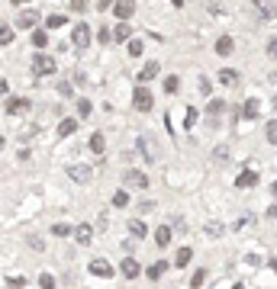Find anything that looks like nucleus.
Here are the masks:
<instances>
[{
	"instance_id": "f257e3e1",
	"label": "nucleus",
	"mask_w": 277,
	"mask_h": 289,
	"mask_svg": "<svg viewBox=\"0 0 277 289\" xmlns=\"http://www.w3.org/2000/svg\"><path fill=\"white\" fill-rule=\"evenodd\" d=\"M152 103H155L152 90H149L145 84H135V90H132V106H135L138 112H152Z\"/></svg>"
},
{
	"instance_id": "f03ea898",
	"label": "nucleus",
	"mask_w": 277,
	"mask_h": 289,
	"mask_svg": "<svg viewBox=\"0 0 277 289\" xmlns=\"http://www.w3.org/2000/svg\"><path fill=\"white\" fill-rule=\"evenodd\" d=\"M55 58H52V55H45V51H39V55L36 58H32V74H36V77H49V74H55Z\"/></svg>"
},
{
	"instance_id": "7ed1b4c3",
	"label": "nucleus",
	"mask_w": 277,
	"mask_h": 289,
	"mask_svg": "<svg viewBox=\"0 0 277 289\" xmlns=\"http://www.w3.org/2000/svg\"><path fill=\"white\" fill-rule=\"evenodd\" d=\"M90 36H94L90 26H87V23H77V26H74V32H71L74 48H87V45H90Z\"/></svg>"
},
{
	"instance_id": "20e7f679",
	"label": "nucleus",
	"mask_w": 277,
	"mask_h": 289,
	"mask_svg": "<svg viewBox=\"0 0 277 289\" xmlns=\"http://www.w3.org/2000/svg\"><path fill=\"white\" fill-rule=\"evenodd\" d=\"M138 148H142V154H145V161L149 164H158V145H155V138H149V135H142L138 138Z\"/></svg>"
},
{
	"instance_id": "39448f33",
	"label": "nucleus",
	"mask_w": 277,
	"mask_h": 289,
	"mask_svg": "<svg viewBox=\"0 0 277 289\" xmlns=\"http://www.w3.org/2000/svg\"><path fill=\"white\" fill-rule=\"evenodd\" d=\"M32 103L26 100V96H10V100L4 103V112H10V116H20V112H29Z\"/></svg>"
},
{
	"instance_id": "423d86ee",
	"label": "nucleus",
	"mask_w": 277,
	"mask_h": 289,
	"mask_svg": "<svg viewBox=\"0 0 277 289\" xmlns=\"http://www.w3.org/2000/svg\"><path fill=\"white\" fill-rule=\"evenodd\" d=\"M135 0H113V13H116V20H129V16H135Z\"/></svg>"
},
{
	"instance_id": "0eeeda50",
	"label": "nucleus",
	"mask_w": 277,
	"mask_h": 289,
	"mask_svg": "<svg viewBox=\"0 0 277 289\" xmlns=\"http://www.w3.org/2000/svg\"><path fill=\"white\" fill-rule=\"evenodd\" d=\"M68 177L77 183H87L94 177V170H90V164H68Z\"/></svg>"
},
{
	"instance_id": "6e6552de",
	"label": "nucleus",
	"mask_w": 277,
	"mask_h": 289,
	"mask_svg": "<svg viewBox=\"0 0 277 289\" xmlns=\"http://www.w3.org/2000/svg\"><path fill=\"white\" fill-rule=\"evenodd\" d=\"M123 180H126V187H132V190H149V177H145L142 170H126Z\"/></svg>"
},
{
	"instance_id": "1a4fd4ad",
	"label": "nucleus",
	"mask_w": 277,
	"mask_h": 289,
	"mask_svg": "<svg viewBox=\"0 0 277 289\" xmlns=\"http://www.w3.org/2000/svg\"><path fill=\"white\" fill-rule=\"evenodd\" d=\"M36 23H39L36 10H20L16 13V26H20V29H36Z\"/></svg>"
},
{
	"instance_id": "9d476101",
	"label": "nucleus",
	"mask_w": 277,
	"mask_h": 289,
	"mask_svg": "<svg viewBox=\"0 0 277 289\" xmlns=\"http://www.w3.org/2000/svg\"><path fill=\"white\" fill-rule=\"evenodd\" d=\"M232 51H236V39H232V36H219V39H216V55L226 58V55H232Z\"/></svg>"
},
{
	"instance_id": "9b49d317",
	"label": "nucleus",
	"mask_w": 277,
	"mask_h": 289,
	"mask_svg": "<svg viewBox=\"0 0 277 289\" xmlns=\"http://www.w3.org/2000/svg\"><path fill=\"white\" fill-rule=\"evenodd\" d=\"M87 270H90L94 276H103V279H110V276H113V267H110L107 260H90V267H87Z\"/></svg>"
},
{
	"instance_id": "f8f14e48",
	"label": "nucleus",
	"mask_w": 277,
	"mask_h": 289,
	"mask_svg": "<svg viewBox=\"0 0 277 289\" xmlns=\"http://www.w3.org/2000/svg\"><path fill=\"white\" fill-rule=\"evenodd\" d=\"M216 81H219L222 87H236V84L242 81V77H239V71H232V68H222V71L216 74Z\"/></svg>"
},
{
	"instance_id": "ddd939ff",
	"label": "nucleus",
	"mask_w": 277,
	"mask_h": 289,
	"mask_svg": "<svg viewBox=\"0 0 277 289\" xmlns=\"http://www.w3.org/2000/svg\"><path fill=\"white\" fill-rule=\"evenodd\" d=\"M258 183V170H242L239 177H236V187L239 190H248V187H255Z\"/></svg>"
},
{
	"instance_id": "4468645a",
	"label": "nucleus",
	"mask_w": 277,
	"mask_h": 289,
	"mask_svg": "<svg viewBox=\"0 0 277 289\" xmlns=\"http://www.w3.org/2000/svg\"><path fill=\"white\" fill-rule=\"evenodd\" d=\"M158 71H161V65H158V61H149V65H145L142 71H138V84H149L152 77H158Z\"/></svg>"
},
{
	"instance_id": "2eb2a0df",
	"label": "nucleus",
	"mask_w": 277,
	"mask_h": 289,
	"mask_svg": "<svg viewBox=\"0 0 277 289\" xmlns=\"http://www.w3.org/2000/svg\"><path fill=\"white\" fill-rule=\"evenodd\" d=\"M119 273H123L126 279H135L138 276V260L135 257H126L123 264H119Z\"/></svg>"
},
{
	"instance_id": "dca6fc26",
	"label": "nucleus",
	"mask_w": 277,
	"mask_h": 289,
	"mask_svg": "<svg viewBox=\"0 0 277 289\" xmlns=\"http://www.w3.org/2000/svg\"><path fill=\"white\" fill-rule=\"evenodd\" d=\"M90 238H94V228H90L87 222H81V225L74 228V241H77V244H90Z\"/></svg>"
},
{
	"instance_id": "f3484780",
	"label": "nucleus",
	"mask_w": 277,
	"mask_h": 289,
	"mask_svg": "<svg viewBox=\"0 0 277 289\" xmlns=\"http://www.w3.org/2000/svg\"><path fill=\"white\" fill-rule=\"evenodd\" d=\"M129 39H132V29H129V23L119 20V26L113 29V42H129Z\"/></svg>"
},
{
	"instance_id": "a211bd4d",
	"label": "nucleus",
	"mask_w": 277,
	"mask_h": 289,
	"mask_svg": "<svg viewBox=\"0 0 277 289\" xmlns=\"http://www.w3.org/2000/svg\"><path fill=\"white\" fill-rule=\"evenodd\" d=\"M258 109H261V103L252 96V100H245V106H242V116H245V119H258Z\"/></svg>"
},
{
	"instance_id": "6ab92c4d",
	"label": "nucleus",
	"mask_w": 277,
	"mask_h": 289,
	"mask_svg": "<svg viewBox=\"0 0 277 289\" xmlns=\"http://www.w3.org/2000/svg\"><path fill=\"white\" fill-rule=\"evenodd\" d=\"M155 244H158V248H168V244H171V228H168V225L155 228Z\"/></svg>"
},
{
	"instance_id": "aec40b11",
	"label": "nucleus",
	"mask_w": 277,
	"mask_h": 289,
	"mask_svg": "<svg viewBox=\"0 0 277 289\" xmlns=\"http://www.w3.org/2000/svg\"><path fill=\"white\" fill-rule=\"evenodd\" d=\"M87 145H90V151H94V154H103V151H107V138H103L100 132H94Z\"/></svg>"
},
{
	"instance_id": "412c9836",
	"label": "nucleus",
	"mask_w": 277,
	"mask_h": 289,
	"mask_svg": "<svg viewBox=\"0 0 277 289\" xmlns=\"http://www.w3.org/2000/svg\"><path fill=\"white\" fill-rule=\"evenodd\" d=\"M190 260H194V251H190V248H180V251L174 254V267H187Z\"/></svg>"
},
{
	"instance_id": "4be33fe9",
	"label": "nucleus",
	"mask_w": 277,
	"mask_h": 289,
	"mask_svg": "<svg viewBox=\"0 0 277 289\" xmlns=\"http://www.w3.org/2000/svg\"><path fill=\"white\" fill-rule=\"evenodd\" d=\"M90 112H94V103L87 100V96H77V116H81V119H87Z\"/></svg>"
},
{
	"instance_id": "5701e85b",
	"label": "nucleus",
	"mask_w": 277,
	"mask_h": 289,
	"mask_svg": "<svg viewBox=\"0 0 277 289\" xmlns=\"http://www.w3.org/2000/svg\"><path fill=\"white\" fill-rule=\"evenodd\" d=\"M129 232H132V238H145V235H149L145 222H138V218H129Z\"/></svg>"
},
{
	"instance_id": "b1692460",
	"label": "nucleus",
	"mask_w": 277,
	"mask_h": 289,
	"mask_svg": "<svg viewBox=\"0 0 277 289\" xmlns=\"http://www.w3.org/2000/svg\"><path fill=\"white\" fill-rule=\"evenodd\" d=\"M49 45V32L45 29H32V48H45Z\"/></svg>"
},
{
	"instance_id": "393cba45",
	"label": "nucleus",
	"mask_w": 277,
	"mask_h": 289,
	"mask_svg": "<svg viewBox=\"0 0 277 289\" xmlns=\"http://www.w3.org/2000/svg\"><path fill=\"white\" fill-rule=\"evenodd\" d=\"M77 132V119H62L58 122V135H74Z\"/></svg>"
},
{
	"instance_id": "a878e982",
	"label": "nucleus",
	"mask_w": 277,
	"mask_h": 289,
	"mask_svg": "<svg viewBox=\"0 0 277 289\" xmlns=\"http://www.w3.org/2000/svg\"><path fill=\"white\" fill-rule=\"evenodd\" d=\"M52 235H55V238H68V235H74V228H71V225H65V222H55V225H52Z\"/></svg>"
},
{
	"instance_id": "bb28decb",
	"label": "nucleus",
	"mask_w": 277,
	"mask_h": 289,
	"mask_svg": "<svg viewBox=\"0 0 277 289\" xmlns=\"http://www.w3.org/2000/svg\"><path fill=\"white\" fill-rule=\"evenodd\" d=\"M65 23H68V16H65V13H52L49 20H45V26H49V29H62Z\"/></svg>"
},
{
	"instance_id": "cd10ccee",
	"label": "nucleus",
	"mask_w": 277,
	"mask_h": 289,
	"mask_svg": "<svg viewBox=\"0 0 277 289\" xmlns=\"http://www.w3.org/2000/svg\"><path fill=\"white\" fill-rule=\"evenodd\" d=\"M264 138H267L271 145H277V119H271V122L264 126Z\"/></svg>"
},
{
	"instance_id": "c85d7f7f",
	"label": "nucleus",
	"mask_w": 277,
	"mask_h": 289,
	"mask_svg": "<svg viewBox=\"0 0 277 289\" xmlns=\"http://www.w3.org/2000/svg\"><path fill=\"white\" fill-rule=\"evenodd\" d=\"M177 90H180V77H174V74L164 77V93H177Z\"/></svg>"
},
{
	"instance_id": "c756f323",
	"label": "nucleus",
	"mask_w": 277,
	"mask_h": 289,
	"mask_svg": "<svg viewBox=\"0 0 277 289\" xmlns=\"http://www.w3.org/2000/svg\"><path fill=\"white\" fill-rule=\"evenodd\" d=\"M164 267H168V264H164V260H155V264L149 267V279H161V273H164Z\"/></svg>"
},
{
	"instance_id": "7c9ffc66",
	"label": "nucleus",
	"mask_w": 277,
	"mask_h": 289,
	"mask_svg": "<svg viewBox=\"0 0 277 289\" xmlns=\"http://www.w3.org/2000/svg\"><path fill=\"white\" fill-rule=\"evenodd\" d=\"M222 109H226V103H222V100H210V106H206V112H210L213 119H219Z\"/></svg>"
},
{
	"instance_id": "2f4dec72",
	"label": "nucleus",
	"mask_w": 277,
	"mask_h": 289,
	"mask_svg": "<svg viewBox=\"0 0 277 289\" xmlns=\"http://www.w3.org/2000/svg\"><path fill=\"white\" fill-rule=\"evenodd\" d=\"M13 42V29L7 23H0V45H10Z\"/></svg>"
},
{
	"instance_id": "473e14b6",
	"label": "nucleus",
	"mask_w": 277,
	"mask_h": 289,
	"mask_svg": "<svg viewBox=\"0 0 277 289\" xmlns=\"http://www.w3.org/2000/svg\"><path fill=\"white\" fill-rule=\"evenodd\" d=\"M113 206H116V209L129 206V193H126V190H116V193H113Z\"/></svg>"
},
{
	"instance_id": "72a5a7b5",
	"label": "nucleus",
	"mask_w": 277,
	"mask_h": 289,
	"mask_svg": "<svg viewBox=\"0 0 277 289\" xmlns=\"http://www.w3.org/2000/svg\"><path fill=\"white\" fill-rule=\"evenodd\" d=\"M142 51H145L142 39H129V55H132V58H138V55H142Z\"/></svg>"
},
{
	"instance_id": "f704fd0d",
	"label": "nucleus",
	"mask_w": 277,
	"mask_h": 289,
	"mask_svg": "<svg viewBox=\"0 0 277 289\" xmlns=\"http://www.w3.org/2000/svg\"><path fill=\"white\" fill-rule=\"evenodd\" d=\"M203 283H206V270H197V273L190 276V289H200Z\"/></svg>"
},
{
	"instance_id": "c9c22d12",
	"label": "nucleus",
	"mask_w": 277,
	"mask_h": 289,
	"mask_svg": "<svg viewBox=\"0 0 277 289\" xmlns=\"http://www.w3.org/2000/svg\"><path fill=\"white\" fill-rule=\"evenodd\" d=\"M197 119H200V112H197L194 106H187V116H184V129H190V126H197Z\"/></svg>"
},
{
	"instance_id": "e433bc0d",
	"label": "nucleus",
	"mask_w": 277,
	"mask_h": 289,
	"mask_svg": "<svg viewBox=\"0 0 277 289\" xmlns=\"http://www.w3.org/2000/svg\"><path fill=\"white\" fill-rule=\"evenodd\" d=\"M39 286H42V289H55V276H52V273H42V276H39Z\"/></svg>"
},
{
	"instance_id": "4c0bfd02",
	"label": "nucleus",
	"mask_w": 277,
	"mask_h": 289,
	"mask_svg": "<svg viewBox=\"0 0 277 289\" xmlns=\"http://www.w3.org/2000/svg\"><path fill=\"white\" fill-rule=\"evenodd\" d=\"M97 42L110 45V42H113V29H100V32H97Z\"/></svg>"
},
{
	"instance_id": "58836bf2",
	"label": "nucleus",
	"mask_w": 277,
	"mask_h": 289,
	"mask_svg": "<svg viewBox=\"0 0 277 289\" xmlns=\"http://www.w3.org/2000/svg\"><path fill=\"white\" fill-rule=\"evenodd\" d=\"M7 286H10V289H23V286H26V279H23V276H13V279L7 276Z\"/></svg>"
},
{
	"instance_id": "ea45409f",
	"label": "nucleus",
	"mask_w": 277,
	"mask_h": 289,
	"mask_svg": "<svg viewBox=\"0 0 277 289\" xmlns=\"http://www.w3.org/2000/svg\"><path fill=\"white\" fill-rule=\"evenodd\" d=\"M213 157H216V161H226V157H229V148H226V145H219V148L213 151Z\"/></svg>"
},
{
	"instance_id": "a19ab883",
	"label": "nucleus",
	"mask_w": 277,
	"mask_h": 289,
	"mask_svg": "<svg viewBox=\"0 0 277 289\" xmlns=\"http://www.w3.org/2000/svg\"><path fill=\"white\" fill-rule=\"evenodd\" d=\"M71 10L74 13H84V10H87V0H71Z\"/></svg>"
},
{
	"instance_id": "79ce46f5",
	"label": "nucleus",
	"mask_w": 277,
	"mask_h": 289,
	"mask_svg": "<svg viewBox=\"0 0 277 289\" xmlns=\"http://www.w3.org/2000/svg\"><path fill=\"white\" fill-rule=\"evenodd\" d=\"M274 16V7L271 4H261V20H271Z\"/></svg>"
},
{
	"instance_id": "37998d69",
	"label": "nucleus",
	"mask_w": 277,
	"mask_h": 289,
	"mask_svg": "<svg viewBox=\"0 0 277 289\" xmlns=\"http://www.w3.org/2000/svg\"><path fill=\"white\" fill-rule=\"evenodd\" d=\"M58 93H62V96H74V90H71V84H58Z\"/></svg>"
},
{
	"instance_id": "c03bdc74",
	"label": "nucleus",
	"mask_w": 277,
	"mask_h": 289,
	"mask_svg": "<svg viewBox=\"0 0 277 289\" xmlns=\"http://www.w3.org/2000/svg\"><path fill=\"white\" fill-rule=\"evenodd\" d=\"M210 90H213V87H210V81H206V77H200V93H206V96H210Z\"/></svg>"
},
{
	"instance_id": "a18cd8bd",
	"label": "nucleus",
	"mask_w": 277,
	"mask_h": 289,
	"mask_svg": "<svg viewBox=\"0 0 277 289\" xmlns=\"http://www.w3.org/2000/svg\"><path fill=\"white\" fill-rule=\"evenodd\" d=\"M110 4H113V0H97V10H100V13H107V10H110Z\"/></svg>"
},
{
	"instance_id": "49530a36",
	"label": "nucleus",
	"mask_w": 277,
	"mask_h": 289,
	"mask_svg": "<svg viewBox=\"0 0 277 289\" xmlns=\"http://www.w3.org/2000/svg\"><path fill=\"white\" fill-rule=\"evenodd\" d=\"M267 55H274V58H277V39H271V45H267Z\"/></svg>"
},
{
	"instance_id": "de8ad7c7",
	"label": "nucleus",
	"mask_w": 277,
	"mask_h": 289,
	"mask_svg": "<svg viewBox=\"0 0 277 289\" xmlns=\"http://www.w3.org/2000/svg\"><path fill=\"white\" fill-rule=\"evenodd\" d=\"M7 90H10V84H7V81H4V77H0V96H4Z\"/></svg>"
},
{
	"instance_id": "09e8293b",
	"label": "nucleus",
	"mask_w": 277,
	"mask_h": 289,
	"mask_svg": "<svg viewBox=\"0 0 277 289\" xmlns=\"http://www.w3.org/2000/svg\"><path fill=\"white\" fill-rule=\"evenodd\" d=\"M271 196H274V199H277V180H274V183H271Z\"/></svg>"
},
{
	"instance_id": "8fccbe9b",
	"label": "nucleus",
	"mask_w": 277,
	"mask_h": 289,
	"mask_svg": "<svg viewBox=\"0 0 277 289\" xmlns=\"http://www.w3.org/2000/svg\"><path fill=\"white\" fill-rule=\"evenodd\" d=\"M13 4H16V7H23V4H29V0H13Z\"/></svg>"
},
{
	"instance_id": "3c124183",
	"label": "nucleus",
	"mask_w": 277,
	"mask_h": 289,
	"mask_svg": "<svg viewBox=\"0 0 277 289\" xmlns=\"http://www.w3.org/2000/svg\"><path fill=\"white\" fill-rule=\"evenodd\" d=\"M171 4H174V7H184V0H171Z\"/></svg>"
},
{
	"instance_id": "603ef678",
	"label": "nucleus",
	"mask_w": 277,
	"mask_h": 289,
	"mask_svg": "<svg viewBox=\"0 0 277 289\" xmlns=\"http://www.w3.org/2000/svg\"><path fill=\"white\" fill-rule=\"evenodd\" d=\"M252 4H261V0H252Z\"/></svg>"
},
{
	"instance_id": "864d4df0",
	"label": "nucleus",
	"mask_w": 277,
	"mask_h": 289,
	"mask_svg": "<svg viewBox=\"0 0 277 289\" xmlns=\"http://www.w3.org/2000/svg\"><path fill=\"white\" fill-rule=\"evenodd\" d=\"M236 289H242V286H236Z\"/></svg>"
}]
</instances>
